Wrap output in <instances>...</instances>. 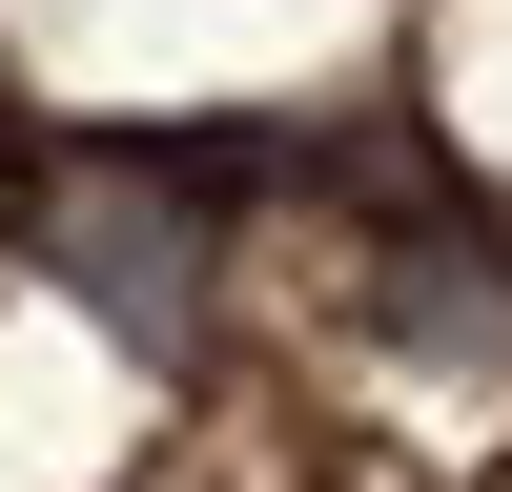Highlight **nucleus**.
Instances as JSON below:
<instances>
[{"label": "nucleus", "instance_id": "f257e3e1", "mask_svg": "<svg viewBox=\"0 0 512 492\" xmlns=\"http://www.w3.org/2000/svg\"><path fill=\"white\" fill-rule=\"evenodd\" d=\"M21 246H41V267H62L144 369L205 349V205H185V164H123V144H103V164H41Z\"/></svg>", "mask_w": 512, "mask_h": 492}, {"label": "nucleus", "instance_id": "f03ea898", "mask_svg": "<svg viewBox=\"0 0 512 492\" xmlns=\"http://www.w3.org/2000/svg\"><path fill=\"white\" fill-rule=\"evenodd\" d=\"M390 349H431V369H512V267L492 246H390Z\"/></svg>", "mask_w": 512, "mask_h": 492}]
</instances>
